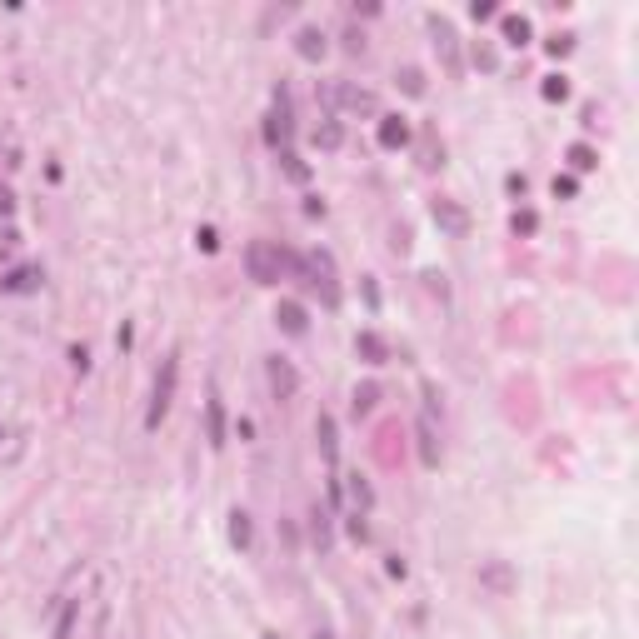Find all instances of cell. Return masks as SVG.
Listing matches in <instances>:
<instances>
[{"mask_svg":"<svg viewBox=\"0 0 639 639\" xmlns=\"http://www.w3.org/2000/svg\"><path fill=\"white\" fill-rule=\"evenodd\" d=\"M430 30H435V45H440V55H445V66H449V70H459V45H454V30H449L440 15H430Z\"/></svg>","mask_w":639,"mask_h":639,"instance_id":"5b68a950","label":"cell"},{"mask_svg":"<svg viewBox=\"0 0 639 639\" xmlns=\"http://www.w3.org/2000/svg\"><path fill=\"white\" fill-rule=\"evenodd\" d=\"M295 50L305 55V61H320V55H325L330 45H325V35H320V30H300V35H295Z\"/></svg>","mask_w":639,"mask_h":639,"instance_id":"7c38bea8","label":"cell"},{"mask_svg":"<svg viewBox=\"0 0 639 639\" xmlns=\"http://www.w3.org/2000/svg\"><path fill=\"white\" fill-rule=\"evenodd\" d=\"M399 85L410 90V95H425V75H420L415 66H410V70H399Z\"/></svg>","mask_w":639,"mask_h":639,"instance_id":"7402d4cb","label":"cell"},{"mask_svg":"<svg viewBox=\"0 0 639 639\" xmlns=\"http://www.w3.org/2000/svg\"><path fill=\"white\" fill-rule=\"evenodd\" d=\"M350 535H355V540H370V525H365V514H350Z\"/></svg>","mask_w":639,"mask_h":639,"instance_id":"4316f807","label":"cell"},{"mask_svg":"<svg viewBox=\"0 0 639 639\" xmlns=\"http://www.w3.org/2000/svg\"><path fill=\"white\" fill-rule=\"evenodd\" d=\"M350 495H355V504H360V509H370V500H375V495H370V485H365L360 475L350 480Z\"/></svg>","mask_w":639,"mask_h":639,"instance_id":"cb8c5ba5","label":"cell"},{"mask_svg":"<svg viewBox=\"0 0 639 639\" xmlns=\"http://www.w3.org/2000/svg\"><path fill=\"white\" fill-rule=\"evenodd\" d=\"M275 320H280V330H285V335H305V310H300L295 300H280Z\"/></svg>","mask_w":639,"mask_h":639,"instance_id":"52a82bcc","label":"cell"},{"mask_svg":"<svg viewBox=\"0 0 639 639\" xmlns=\"http://www.w3.org/2000/svg\"><path fill=\"white\" fill-rule=\"evenodd\" d=\"M265 639H280V634H265Z\"/></svg>","mask_w":639,"mask_h":639,"instance_id":"4dcf8cb0","label":"cell"},{"mask_svg":"<svg viewBox=\"0 0 639 639\" xmlns=\"http://www.w3.org/2000/svg\"><path fill=\"white\" fill-rule=\"evenodd\" d=\"M504 40H509V45H525V40H530V20L509 15V20H504Z\"/></svg>","mask_w":639,"mask_h":639,"instance_id":"d6986e66","label":"cell"},{"mask_svg":"<svg viewBox=\"0 0 639 639\" xmlns=\"http://www.w3.org/2000/svg\"><path fill=\"white\" fill-rule=\"evenodd\" d=\"M230 540H235L240 550H250V514H245V509L230 514Z\"/></svg>","mask_w":639,"mask_h":639,"instance_id":"9a60e30c","label":"cell"},{"mask_svg":"<svg viewBox=\"0 0 639 639\" xmlns=\"http://www.w3.org/2000/svg\"><path fill=\"white\" fill-rule=\"evenodd\" d=\"M295 265L300 260L290 255V250H280V245H265V240H250L245 245V270H250L255 285H280V275L295 270Z\"/></svg>","mask_w":639,"mask_h":639,"instance_id":"6da1fadb","label":"cell"},{"mask_svg":"<svg viewBox=\"0 0 639 639\" xmlns=\"http://www.w3.org/2000/svg\"><path fill=\"white\" fill-rule=\"evenodd\" d=\"M430 215H435V225L445 230V235H454V240L470 235V215H464V205H454V200H435Z\"/></svg>","mask_w":639,"mask_h":639,"instance_id":"7a4b0ae2","label":"cell"},{"mask_svg":"<svg viewBox=\"0 0 639 639\" xmlns=\"http://www.w3.org/2000/svg\"><path fill=\"white\" fill-rule=\"evenodd\" d=\"M315 639H335V634H315Z\"/></svg>","mask_w":639,"mask_h":639,"instance_id":"f546056e","label":"cell"},{"mask_svg":"<svg viewBox=\"0 0 639 639\" xmlns=\"http://www.w3.org/2000/svg\"><path fill=\"white\" fill-rule=\"evenodd\" d=\"M70 365H75V370H80V375H85V370H90V355H85V350H80V345H75V350H70Z\"/></svg>","mask_w":639,"mask_h":639,"instance_id":"83f0119b","label":"cell"},{"mask_svg":"<svg viewBox=\"0 0 639 639\" xmlns=\"http://www.w3.org/2000/svg\"><path fill=\"white\" fill-rule=\"evenodd\" d=\"M420 454H425V464H430V470L440 464V440H435V425H430V415L420 420Z\"/></svg>","mask_w":639,"mask_h":639,"instance_id":"4fadbf2b","label":"cell"},{"mask_svg":"<svg viewBox=\"0 0 639 639\" xmlns=\"http://www.w3.org/2000/svg\"><path fill=\"white\" fill-rule=\"evenodd\" d=\"M325 100H335V105H345V110H365V115L380 110L375 95H370V90H355V85H335V90H325Z\"/></svg>","mask_w":639,"mask_h":639,"instance_id":"277c9868","label":"cell"},{"mask_svg":"<svg viewBox=\"0 0 639 639\" xmlns=\"http://www.w3.org/2000/svg\"><path fill=\"white\" fill-rule=\"evenodd\" d=\"M569 165H574V170H595V165H600V155H595L590 145H569Z\"/></svg>","mask_w":639,"mask_h":639,"instance_id":"ffe728a7","label":"cell"},{"mask_svg":"<svg viewBox=\"0 0 639 639\" xmlns=\"http://www.w3.org/2000/svg\"><path fill=\"white\" fill-rule=\"evenodd\" d=\"M355 350H360V355L370 360V365H385V355H390V350H385V340H380V335H370V330H365V335L355 340Z\"/></svg>","mask_w":639,"mask_h":639,"instance_id":"5bb4252c","label":"cell"},{"mask_svg":"<svg viewBox=\"0 0 639 639\" xmlns=\"http://www.w3.org/2000/svg\"><path fill=\"white\" fill-rule=\"evenodd\" d=\"M564 95H569V85H564L559 75H554V80H545V100H564Z\"/></svg>","mask_w":639,"mask_h":639,"instance_id":"d4e9b609","label":"cell"},{"mask_svg":"<svg viewBox=\"0 0 639 639\" xmlns=\"http://www.w3.org/2000/svg\"><path fill=\"white\" fill-rule=\"evenodd\" d=\"M380 145H385V150L410 145V125H404L399 115H380Z\"/></svg>","mask_w":639,"mask_h":639,"instance_id":"8992f818","label":"cell"},{"mask_svg":"<svg viewBox=\"0 0 639 639\" xmlns=\"http://www.w3.org/2000/svg\"><path fill=\"white\" fill-rule=\"evenodd\" d=\"M315 145H320V150H340V145H345V125H340V120H320V125H315Z\"/></svg>","mask_w":639,"mask_h":639,"instance_id":"30bf717a","label":"cell"},{"mask_svg":"<svg viewBox=\"0 0 639 639\" xmlns=\"http://www.w3.org/2000/svg\"><path fill=\"white\" fill-rule=\"evenodd\" d=\"M170 390H175V360H165V375L155 380V399H150V415H145V430H155L170 410Z\"/></svg>","mask_w":639,"mask_h":639,"instance_id":"3957f363","label":"cell"},{"mask_svg":"<svg viewBox=\"0 0 639 639\" xmlns=\"http://www.w3.org/2000/svg\"><path fill=\"white\" fill-rule=\"evenodd\" d=\"M315 435H320V449H325V459H335V420H330V415H320Z\"/></svg>","mask_w":639,"mask_h":639,"instance_id":"ac0fdd59","label":"cell"},{"mask_svg":"<svg viewBox=\"0 0 639 639\" xmlns=\"http://www.w3.org/2000/svg\"><path fill=\"white\" fill-rule=\"evenodd\" d=\"M205 425H210V445L220 449V445H225V404H220L215 395H210V404H205Z\"/></svg>","mask_w":639,"mask_h":639,"instance_id":"9c48e42d","label":"cell"},{"mask_svg":"<svg viewBox=\"0 0 639 639\" xmlns=\"http://www.w3.org/2000/svg\"><path fill=\"white\" fill-rule=\"evenodd\" d=\"M280 160H285V175H290V180H300V185L310 180V165H305L295 150H280Z\"/></svg>","mask_w":639,"mask_h":639,"instance_id":"2e32d148","label":"cell"},{"mask_svg":"<svg viewBox=\"0 0 639 639\" xmlns=\"http://www.w3.org/2000/svg\"><path fill=\"white\" fill-rule=\"evenodd\" d=\"M485 585H495V590H509V569H504V564H490V569H485Z\"/></svg>","mask_w":639,"mask_h":639,"instance_id":"603a6c76","label":"cell"},{"mask_svg":"<svg viewBox=\"0 0 639 639\" xmlns=\"http://www.w3.org/2000/svg\"><path fill=\"white\" fill-rule=\"evenodd\" d=\"M35 285H40V270H15V275L0 280V290H11V295H30Z\"/></svg>","mask_w":639,"mask_h":639,"instance_id":"8fae6325","label":"cell"},{"mask_svg":"<svg viewBox=\"0 0 639 639\" xmlns=\"http://www.w3.org/2000/svg\"><path fill=\"white\" fill-rule=\"evenodd\" d=\"M554 195H574V180L569 175H554Z\"/></svg>","mask_w":639,"mask_h":639,"instance_id":"f1b7e54d","label":"cell"},{"mask_svg":"<svg viewBox=\"0 0 639 639\" xmlns=\"http://www.w3.org/2000/svg\"><path fill=\"white\" fill-rule=\"evenodd\" d=\"M380 399V385H355V415H370Z\"/></svg>","mask_w":639,"mask_h":639,"instance_id":"e0dca14e","label":"cell"},{"mask_svg":"<svg viewBox=\"0 0 639 639\" xmlns=\"http://www.w3.org/2000/svg\"><path fill=\"white\" fill-rule=\"evenodd\" d=\"M75 609H80L75 600H70V604L61 609V619H55V639H70V624H75Z\"/></svg>","mask_w":639,"mask_h":639,"instance_id":"44dd1931","label":"cell"},{"mask_svg":"<svg viewBox=\"0 0 639 639\" xmlns=\"http://www.w3.org/2000/svg\"><path fill=\"white\" fill-rule=\"evenodd\" d=\"M535 225H540V220H535V210H514V230H525V235H530Z\"/></svg>","mask_w":639,"mask_h":639,"instance_id":"484cf974","label":"cell"},{"mask_svg":"<svg viewBox=\"0 0 639 639\" xmlns=\"http://www.w3.org/2000/svg\"><path fill=\"white\" fill-rule=\"evenodd\" d=\"M270 385H275V395H280V399H290L300 380H295V370H290L285 360H270Z\"/></svg>","mask_w":639,"mask_h":639,"instance_id":"ba28073f","label":"cell"}]
</instances>
